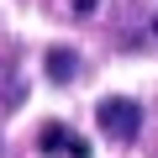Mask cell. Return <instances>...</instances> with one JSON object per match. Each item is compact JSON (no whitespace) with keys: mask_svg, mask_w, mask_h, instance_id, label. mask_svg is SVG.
<instances>
[{"mask_svg":"<svg viewBox=\"0 0 158 158\" xmlns=\"http://www.w3.org/2000/svg\"><path fill=\"white\" fill-rule=\"evenodd\" d=\"M95 121H100V132H106L111 142H132V137L142 132V106L127 100V95H106V100L95 106Z\"/></svg>","mask_w":158,"mask_h":158,"instance_id":"cell-1","label":"cell"},{"mask_svg":"<svg viewBox=\"0 0 158 158\" xmlns=\"http://www.w3.org/2000/svg\"><path fill=\"white\" fill-rule=\"evenodd\" d=\"M37 148H42V153H63V158H90V142L79 137V132H69L63 121H48V127L37 132Z\"/></svg>","mask_w":158,"mask_h":158,"instance_id":"cell-2","label":"cell"},{"mask_svg":"<svg viewBox=\"0 0 158 158\" xmlns=\"http://www.w3.org/2000/svg\"><path fill=\"white\" fill-rule=\"evenodd\" d=\"M74 48H53L48 53V79H53V85H69V79H74Z\"/></svg>","mask_w":158,"mask_h":158,"instance_id":"cell-3","label":"cell"}]
</instances>
